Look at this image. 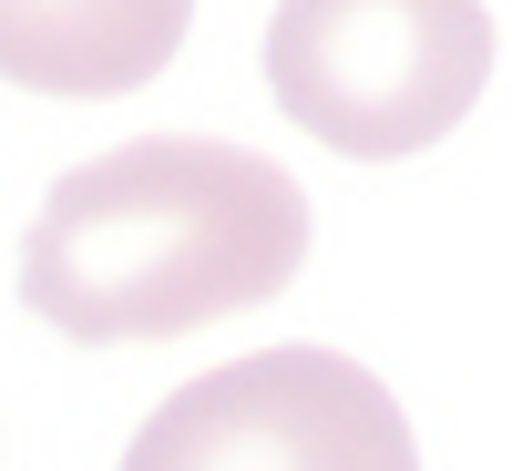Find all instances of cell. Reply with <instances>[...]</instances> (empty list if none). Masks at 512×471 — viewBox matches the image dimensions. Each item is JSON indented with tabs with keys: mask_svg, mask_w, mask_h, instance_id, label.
<instances>
[{
	"mask_svg": "<svg viewBox=\"0 0 512 471\" xmlns=\"http://www.w3.org/2000/svg\"><path fill=\"white\" fill-rule=\"evenodd\" d=\"M308 267V195L277 154L216 134H144L41 195L21 236V308L72 349L185 338L267 308Z\"/></svg>",
	"mask_w": 512,
	"mask_h": 471,
	"instance_id": "cell-1",
	"label": "cell"
},
{
	"mask_svg": "<svg viewBox=\"0 0 512 471\" xmlns=\"http://www.w3.org/2000/svg\"><path fill=\"white\" fill-rule=\"evenodd\" d=\"M492 82L482 0H277L267 93L349 164L431 154Z\"/></svg>",
	"mask_w": 512,
	"mask_h": 471,
	"instance_id": "cell-2",
	"label": "cell"
},
{
	"mask_svg": "<svg viewBox=\"0 0 512 471\" xmlns=\"http://www.w3.org/2000/svg\"><path fill=\"white\" fill-rule=\"evenodd\" d=\"M123 471H420V441L349 349H256L164 390Z\"/></svg>",
	"mask_w": 512,
	"mask_h": 471,
	"instance_id": "cell-3",
	"label": "cell"
},
{
	"mask_svg": "<svg viewBox=\"0 0 512 471\" xmlns=\"http://www.w3.org/2000/svg\"><path fill=\"white\" fill-rule=\"evenodd\" d=\"M195 0H0V72L21 93L113 103L185 52Z\"/></svg>",
	"mask_w": 512,
	"mask_h": 471,
	"instance_id": "cell-4",
	"label": "cell"
}]
</instances>
